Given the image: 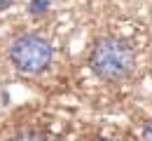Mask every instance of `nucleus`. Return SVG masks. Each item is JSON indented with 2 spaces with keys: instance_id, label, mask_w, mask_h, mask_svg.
<instances>
[{
  "instance_id": "nucleus-1",
  "label": "nucleus",
  "mask_w": 152,
  "mask_h": 141,
  "mask_svg": "<svg viewBox=\"0 0 152 141\" xmlns=\"http://www.w3.org/2000/svg\"><path fill=\"white\" fill-rule=\"evenodd\" d=\"M136 66L131 45L117 35H105L94 42L89 52V68L94 71L96 78L105 82H119L129 78Z\"/></svg>"
},
{
  "instance_id": "nucleus-2",
  "label": "nucleus",
  "mask_w": 152,
  "mask_h": 141,
  "mask_svg": "<svg viewBox=\"0 0 152 141\" xmlns=\"http://www.w3.org/2000/svg\"><path fill=\"white\" fill-rule=\"evenodd\" d=\"M54 57L52 45L38 33H23L19 38H14L10 45V61L12 66L26 73V75H38L42 73Z\"/></svg>"
},
{
  "instance_id": "nucleus-3",
  "label": "nucleus",
  "mask_w": 152,
  "mask_h": 141,
  "mask_svg": "<svg viewBox=\"0 0 152 141\" xmlns=\"http://www.w3.org/2000/svg\"><path fill=\"white\" fill-rule=\"evenodd\" d=\"M10 141H47V137L42 132H38V129H21Z\"/></svg>"
},
{
  "instance_id": "nucleus-4",
  "label": "nucleus",
  "mask_w": 152,
  "mask_h": 141,
  "mask_svg": "<svg viewBox=\"0 0 152 141\" xmlns=\"http://www.w3.org/2000/svg\"><path fill=\"white\" fill-rule=\"evenodd\" d=\"M45 10H47V0H33L31 2V12L33 14H42Z\"/></svg>"
},
{
  "instance_id": "nucleus-5",
  "label": "nucleus",
  "mask_w": 152,
  "mask_h": 141,
  "mask_svg": "<svg viewBox=\"0 0 152 141\" xmlns=\"http://www.w3.org/2000/svg\"><path fill=\"white\" fill-rule=\"evenodd\" d=\"M140 141H152V122H148L140 132Z\"/></svg>"
},
{
  "instance_id": "nucleus-6",
  "label": "nucleus",
  "mask_w": 152,
  "mask_h": 141,
  "mask_svg": "<svg viewBox=\"0 0 152 141\" xmlns=\"http://www.w3.org/2000/svg\"><path fill=\"white\" fill-rule=\"evenodd\" d=\"M12 2H14V0H0V12L10 10V7H12Z\"/></svg>"
},
{
  "instance_id": "nucleus-7",
  "label": "nucleus",
  "mask_w": 152,
  "mask_h": 141,
  "mask_svg": "<svg viewBox=\"0 0 152 141\" xmlns=\"http://www.w3.org/2000/svg\"><path fill=\"white\" fill-rule=\"evenodd\" d=\"M94 141H113V139H94Z\"/></svg>"
}]
</instances>
